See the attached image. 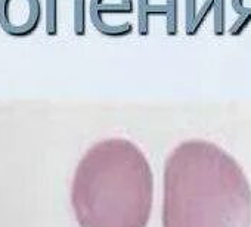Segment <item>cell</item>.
Segmentation results:
<instances>
[{"instance_id":"cell-1","label":"cell","mask_w":251,"mask_h":227,"mask_svg":"<svg viewBox=\"0 0 251 227\" xmlns=\"http://www.w3.org/2000/svg\"><path fill=\"white\" fill-rule=\"evenodd\" d=\"M163 227H251V187L220 146L186 140L164 167Z\"/></svg>"},{"instance_id":"cell-2","label":"cell","mask_w":251,"mask_h":227,"mask_svg":"<svg viewBox=\"0 0 251 227\" xmlns=\"http://www.w3.org/2000/svg\"><path fill=\"white\" fill-rule=\"evenodd\" d=\"M152 199L151 165L127 139L95 143L75 168L71 205L80 227H147Z\"/></svg>"},{"instance_id":"cell-3","label":"cell","mask_w":251,"mask_h":227,"mask_svg":"<svg viewBox=\"0 0 251 227\" xmlns=\"http://www.w3.org/2000/svg\"><path fill=\"white\" fill-rule=\"evenodd\" d=\"M42 15L40 0H0V27L9 36H30L37 30Z\"/></svg>"},{"instance_id":"cell-4","label":"cell","mask_w":251,"mask_h":227,"mask_svg":"<svg viewBox=\"0 0 251 227\" xmlns=\"http://www.w3.org/2000/svg\"><path fill=\"white\" fill-rule=\"evenodd\" d=\"M133 11V0H90L89 5L90 21L100 34L103 33L109 17L130 15Z\"/></svg>"},{"instance_id":"cell-5","label":"cell","mask_w":251,"mask_h":227,"mask_svg":"<svg viewBox=\"0 0 251 227\" xmlns=\"http://www.w3.org/2000/svg\"><path fill=\"white\" fill-rule=\"evenodd\" d=\"M136 14H138V31H139V34L148 36L150 34V18L152 15L166 17L167 6H166V3L152 5L151 0H138Z\"/></svg>"},{"instance_id":"cell-6","label":"cell","mask_w":251,"mask_h":227,"mask_svg":"<svg viewBox=\"0 0 251 227\" xmlns=\"http://www.w3.org/2000/svg\"><path fill=\"white\" fill-rule=\"evenodd\" d=\"M73 30L77 36L86 34V0H73Z\"/></svg>"},{"instance_id":"cell-7","label":"cell","mask_w":251,"mask_h":227,"mask_svg":"<svg viewBox=\"0 0 251 227\" xmlns=\"http://www.w3.org/2000/svg\"><path fill=\"white\" fill-rule=\"evenodd\" d=\"M166 31L169 36H176L179 30V0H166Z\"/></svg>"},{"instance_id":"cell-8","label":"cell","mask_w":251,"mask_h":227,"mask_svg":"<svg viewBox=\"0 0 251 227\" xmlns=\"http://www.w3.org/2000/svg\"><path fill=\"white\" fill-rule=\"evenodd\" d=\"M58 2L59 0H46L45 6V24L46 33L49 36H55L58 33Z\"/></svg>"},{"instance_id":"cell-9","label":"cell","mask_w":251,"mask_h":227,"mask_svg":"<svg viewBox=\"0 0 251 227\" xmlns=\"http://www.w3.org/2000/svg\"><path fill=\"white\" fill-rule=\"evenodd\" d=\"M214 34L223 36L226 28V0H214Z\"/></svg>"},{"instance_id":"cell-10","label":"cell","mask_w":251,"mask_h":227,"mask_svg":"<svg viewBox=\"0 0 251 227\" xmlns=\"http://www.w3.org/2000/svg\"><path fill=\"white\" fill-rule=\"evenodd\" d=\"M213 8H214V0H204V3L201 8H198V12H197V17H195V21L191 27V30L186 33L188 36H195L200 28L202 27V24L205 23L207 17L213 12Z\"/></svg>"},{"instance_id":"cell-11","label":"cell","mask_w":251,"mask_h":227,"mask_svg":"<svg viewBox=\"0 0 251 227\" xmlns=\"http://www.w3.org/2000/svg\"><path fill=\"white\" fill-rule=\"evenodd\" d=\"M198 0H186L185 2V31L188 33L195 21L197 12H198Z\"/></svg>"},{"instance_id":"cell-12","label":"cell","mask_w":251,"mask_h":227,"mask_svg":"<svg viewBox=\"0 0 251 227\" xmlns=\"http://www.w3.org/2000/svg\"><path fill=\"white\" fill-rule=\"evenodd\" d=\"M250 23H251V14H242V15H239V18L229 28V34L230 36H239L250 25Z\"/></svg>"},{"instance_id":"cell-13","label":"cell","mask_w":251,"mask_h":227,"mask_svg":"<svg viewBox=\"0 0 251 227\" xmlns=\"http://www.w3.org/2000/svg\"><path fill=\"white\" fill-rule=\"evenodd\" d=\"M232 8L239 14H251V0H232Z\"/></svg>"}]
</instances>
